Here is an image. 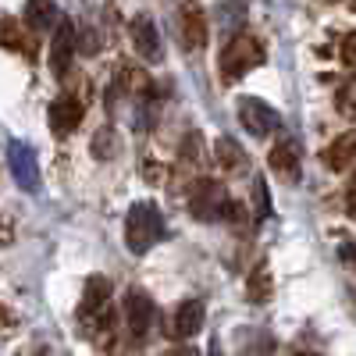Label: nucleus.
I'll use <instances>...</instances> for the list:
<instances>
[{
  "instance_id": "nucleus-1",
  "label": "nucleus",
  "mask_w": 356,
  "mask_h": 356,
  "mask_svg": "<svg viewBox=\"0 0 356 356\" xmlns=\"http://www.w3.org/2000/svg\"><path fill=\"white\" fill-rule=\"evenodd\" d=\"M161 239H164V218L157 211V203H150V200L132 203L125 214V246L132 253H146Z\"/></svg>"
},
{
  "instance_id": "nucleus-2",
  "label": "nucleus",
  "mask_w": 356,
  "mask_h": 356,
  "mask_svg": "<svg viewBox=\"0 0 356 356\" xmlns=\"http://www.w3.org/2000/svg\"><path fill=\"white\" fill-rule=\"evenodd\" d=\"M260 47L250 40V36H232L221 50V61H218V72L225 82H235V79H243L250 68L260 65Z\"/></svg>"
},
{
  "instance_id": "nucleus-3",
  "label": "nucleus",
  "mask_w": 356,
  "mask_h": 356,
  "mask_svg": "<svg viewBox=\"0 0 356 356\" xmlns=\"http://www.w3.org/2000/svg\"><path fill=\"white\" fill-rule=\"evenodd\" d=\"M239 122H243V129H246L250 136L264 139V136H271V132L278 129V111H275L271 104L257 100V97H243V100H239Z\"/></svg>"
},
{
  "instance_id": "nucleus-4",
  "label": "nucleus",
  "mask_w": 356,
  "mask_h": 356,
  "mask_svg": "<svg viewBox=\"0 0 356 356\" xmlns=\"http://www.w3.org/2000/svg\"><path fill=\"white\" fill-rule=\"evenodd\" d=\"M75 50H79V36H75V25L61 18V25L54 29V36H50V72L57 79H65L72 61H75Z\"/></svg>"
},
{
  "instance_id": "nucleus-5",
  "label": "nucleus",
  "mask_w": 356,
  "mask_h": 356,
  "mask_svg": "<svg viewBox=\"0 0 356 356\" xmlns=\"http://www.w3.org/2000/svg\"><path fill=\"white\" fill-rule=\"evenodd\" d=\"M189 211L203 221H214V218H228V214H239V207H232L221 193V186L214 182H200L196 193H193V203H189Z\"/></svg>"
},
{
  "instance_id": "nucleus-6",
  "label": "nucleus",
  "mask_w": 356,
  "mask_h": 356,
  "mask_svg": "<svg viewBox=\"0 0 356 356\" xmlns=\"http://www.w3.org/2000/svg\"><path fill=\"white\" fill-rule=\"evenodd\" d=\"M8 164H11L15 182L25 193L40 189V164H36V154H33V146H29V143H11L8 146Z\"/></svg>"
},
{
  "instance_id": "nucleus-7",
  "label": "nucleus",
  "mask_w": 356,
  "mask_h": 356,
  "mask_svg": "<svg viewBox=\"0 0 356 356\" xmlns=\"http://www.w3.org/2000/svg\"><path fill=\"white\" fill-rule=\"evenodd\" d=\"M129 36H132V47L136 54L143 57V61H150L157 65L161 57H164V47H161V33H157V25L150 15H136L132 25H129Z\"/></svg>"
},
{
  "instance_id": "nucleus-8",
  "label": "nucleus",
  "mask_w": 356,
  "mask_h": 356,
  "mask_svg": "<svg viewBox=\"0 0 356 356\" xmlns=\"http://www.w3.org/2000/svg\"><path fill=\"white\" fill-rule=\"evenodd\" d=\"M125 317H129V332L136 339H143L146 332H150V324H154V300L146 292H129V300H125Z\"/></svg>"
},
{
  "instance_id": "nucleus-9",
  "label": "nucleus",
  "mask_w": 356,
  "mask_h": 356,
  "mask_svg": "<svg viewBox=\"0 0 356 356\" xmlns=\"http://www.w3.org/2000/svg\"><path fill=\"white\" fill-rule=\"evenodd\" d=\"M107 300H111V282H107L104 275H89V278H86V289H82L79 317H82V321H89L93 314H104Z\"/></svg>"
},
{
  "instance_id": "nucleus-10",
  "label": "nucleus",
  "mask_w": 356,
  "mask_h": 356,
  "mask_svg": "<svg viewBox=\"0 0 356 356\" xmlns=\"http://www.w3.org/2000/svg\"><path fill=\"white\" fill-rule=\"evenodd\" d=\"M79 122H82V104H79L72 93L57 97V100L50 104V129H54V132L68 136L72 129H79Z\"/></svg>"
},
{
  "instance_id": "nucleus-11",
  "label": "nucleus",
  "mask_w": 356,
  "mask_h": 356,
  "mask_svg": "<svg viewBox=\"0 0 356 356\" xmlns=\"http://www.w3.org/2000/svg\"><path fill=\"white\" fill-rule=\"evenodd\" d=\"M203 317H207L203 303H200V300H186L182 307L175 310V321H171L175 339H193V335L203 328Z\"/></svg>"
},
{
  "instance_id": "nucleus-12",
  "label": "nucleus",
  "mask_w": 356,
  "mask_h": 356,
  "mask_svg": "<svg viewBox=\"0 0 356 356\" xmlns=\"http://www.w3.org/2000/svg\"><path fill=\"white\" fill-rule=\"evenodd\" d=\"M25 22L33 33H50V29L61 25V11H57L54 0H29L25 4Z\"/></svg>"
},
{
  "instance_id": "nucleus-13",
  "label": "nucleus",
  "mask_w": 356,
  "mask_h": 356,
  "mask_svg": "<svg viewBox=\"0 0 356 356\" xmlns=\"http://www.w3.org/2000/svg\"><path fill=\"white\" fill-rule=\"evenodd\" d=\"M182 33H186V47L193 50L207 43V15L196 0H186V8H182Z\"/></svg>"
},
{
  "instance_id": "nucleus-14",
  "label": "nucleus",
  "mask_w": 356,
  "mask_h": 356,
  "mask_svg": "<svg viewBox=\"0 0 356 356\" xmlns=\"http://www.w3.org/2000/svg\"><path fill=\"white\" fill-rule=\"evenodd\" d=\"M267 164H271V171H278L285 182H296L300 178V150H296V143H278L271 157H267Z\"/></svg>"
},
{
  "instance_id": "nucleus-15",
  "label": "nucleus",
  "mask_w": 356,
  "mask_h": 356,
  "mask_svg": "<svg viewBox=\"0 0 356 356\" xmlns=\"http://www.w3.org/2000/svg\"><path fill=\"white\" fill-rule=\"evenodd\" d=\"M353 154H356V136H342L335 143V150H328V157H324V161H328L332 168H346Z\"/></svg>"
},
{
  "instance_id": "nucleus-16",
  "label": "nucleus",
  "mask_w": 356,
  "mask_h": 356,
  "mask_svg": "<svg viewBox=\"0 0 356 356\" xmlns=\"http://www.w3.org/2000/svg\"><path fill=\"white\" fill-rule=\"evenodd\" d=\"M267 296H271V282H267L264 267H257V275L250 278V300L253 303H267Z\"/></svg>"
},
{
  "instance_id": "nucleus-17",
  "label": "nucleus",
  "mask_w": 356,
  "mask_h": 356,
  "mask_svg": "<svg viewBox=\"0 0 356 356\" xmlns=\"http://www.w3.org/2000/svg\"><path fill=\"white\" fill-rule=\"evenodd\" d=\"M218 161H225V164H232V168H239L246 157H243V150H239V146H235L232 139H221V143H218Z\"/></svg>"
},
{
  "instance_id": "nucleus-18",
  "label": "nucleus",
  "mask_w": 356,
  "mask_h": 356,
  "mask_svg": "<svg viewBox=\"0 0 356 356\" xmlns=\"http://www.w3.org/2000/svg\"><path fill=\"white\" fill-rule=\"evenodd\" d=\"M257 214L260 218L271 214V196H267V186L264 182H257Z\"/></svg>"
},
{
  "instance_id": "nucleus-19",
  "label": "nucleus",
  "mask_w": 356,
  "mask_h": 356,
  "mask_svg": "<svg viewBox=\"0 0 356 356\" xmlns=\"http://www.w3.org/2000/svg\"><path fill=\"white\" fill-rule=\"evenodd\" d=\"M342 61H346L349 68H356V33H349L346 43H342Z\"/></svg>"
},
{
  "instance_id": "nucleus-20",
  "label": "nucleus",
  "mask_w": 356,
  "mask_h": 356,
  "mask_svg": "<svg viewBox=\"0 0 356 356\" xmlns=\"http://www.w3.org/2000/svg\"><path fill=\"white\" fill-rule=\"evenodd\" d=\"M346 203H349V207H346V211H349V214L356 218V175H353V182H349V193H346Z\"/></svg>"
},
{
  "instance_id": "nucleus-21",
  "label": "nucleus",
  "mask_w": 356,
  "mask_h": 356,
  "mask_svg": "<svg viewBox=\"0 0 356 356\" xmlns=\"http://www.w3.org/2000/svg\"><path fill=\"white\" fill-rule=\"evenodd\" d=\"M353 257H356V246L346 243V246H342V260H353Z\"/></svg>"
}]
</instances>
